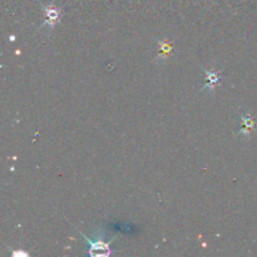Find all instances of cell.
<instances>
[{"label": "cell", "mask_w": 257, "mask_h": 257, "mask_svg": "<svg viewBox=\"0 0 257 257\" xmlns=\"http://www.w3.org/2000/svg\"><path fill=\"white\" fill-rule=\"evenodd\" d=\"M204 74H206V84L202 88V90H207L209 94H213L216 87L220 83V72L215 69H203Z\"/></svg>", "instance_id": "2"}, {"label": "cell", "mask_w": 257, "mask_h": 257, "mask_svg": "<svg viewBox=\"0 0 257 257\" xmlns=\"http://www.w3.org/2000/svg\"><path fill=\"white\" fill-rule=\"evenodd\" d=\"M242 121H244V128H242V133L245 134H249L251 132V129L254 128V121L250 116H246V114H242L241 116Z\"/></svg>", "instance_id": "5"}, {"label": "cell", "mask_w": 257, "mask_h": 257, "mask_svg": "<svg viewBox=\"0 0 257 257\" xmlns=\"http://www.w3.org/2000/svg\"><path fill=\"white\" fill-rule=\"evenodd\" d=\"M159 49L162 51V54H159L158 57V61H166L167 59V56L168 53L171 52V49H172V47H171L170 43L167 42V40H162V42H159Z\"/></svg>", "instance_id": "4"}, {"label": "cell", "mask_w": 257, "mask_h": 257, "mask_svg": "<svg viewBox=\"0 0 257 257\" xmlns=\"http://www.w3.org/2000/svg\"><path fill=\"white\" fill-rule=\"evenodd\" d=\"M85 239V241L88 242V255L90 256H111L112 254H114V251L111 247V242L104 241V235L101 232H96L93 237H88L85 235H83Z\"/></svg>", "instance_id": "1"}, {"label": "cell", "mask_w": 257, "mask_h": 257, "mask_svg": "<svg viewBox=\"0 0 257 257\" xmlns=\"http://www.w3.org/2000/svg\"><path fill=\"white\" fill-rule=\"evenodd\" d=\"M45 11V21L44 28L48 30H52L57 24H58L59 19H61V14H59L58 9L53 8V6H48L44 9Z\"/></svg>", "instance_id": "3"}]
</instances>
